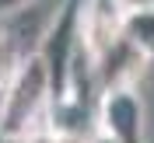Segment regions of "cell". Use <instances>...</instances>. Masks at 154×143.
I'll return each instance as SVG.
<instances>
[{
	"label": "cell",
	"mask_w": 154,
	"mask_h": 143,
	"mask_svg": "<svg viewBox=\"0 0 154 143\" xmlns=\"http://www.w3.org/2000/svg\"><path fill=\"white\" fill-rule=\"evenodd\" d=\"M49 105H53L49 67L38 52H28V56H21L18 70L0 91V133L7 140H21L28 129L46 122Z\"/></svg>",
	"instance_id": "obj_1"
},
{
	"label": "cell",
	"mask_w": 154,
	"mask_h": 143,
	"mask_svg": "<svg viewBox=\"0 0 154 143\" xmlns=\"http://www.w3.org/2000/svg\"><path fill=\"white\" fill-rule=\"evenodd\" d=\"M95 129L105 133V136H112L116 143H144L147 119H144V101L137 94V84L98 91Z\"/></svg>",
	"instance_id": "obj_2"
},
{
	"label": "cell",
	"mask_w": 154,
	"mask_h": 143,
	"mask_svg": "<svg viewBox=\"0 0 154 143\" xmlns=\"http://www.w3.org/2000/svg\"><path fill=\"white\" fill-rule=\"evenodd\" d=\"M147 63H151V59L119 35L112 46H109L102 56H95V63H91L98 91H105V87H123V84H137V77L144 73Z\"/></svg>",
	"instance_id": "obj_3"
},
{
	"label": "cell",
	"mask_w": 154,
	"mask_h": 143,
	"mask_svg": "<svg viewBox=\"0 0 154 143\" xmlns=\"http://www.w3.org/2000/svg\"><path fill=\"white\" fill-rule=\"evenodd\" d=\"M123 38L154 63V7L123 10Z\"/></svg>",
	"instance_id": "obj_4"
},
{
	"label": "cell",
	"mask_w": 154,
	"mask_h": 143,
	"mask_svg": "<svg viewBox=\"0 0 154 143\" xmlns=\"http://www.w3.org/2000/svg\"><path fill=\"white\" fill-rule=\"evenodd\" d=\"M88 140H91V133H70V129H56L49 122H38L21 140H11V143H88Z\"/></svg>",
	"instance_id": "obj_5"
},
{
	"label": "cell",
	"mask_w": 154,
	"mask_h": 143,
	"mask_svg": "<svg viewBox=\"0 0 154 143\" xmlns=\"http://www.w3.org/2000/svg\"><path fill=\"white\" fill-rule=\"evenodd\" d=\"M18 63H21V49H18V42H14V35L0 31V91H4V84L11 80V73L18 70Z\"/></svg>",
	"instance_id": "obj_6"
},
{
	"label": "cell",
	"mask_w": 154,
	"mask_h": 143,
	"mask_svg": "<svg viewBox=\"0 0 154 143\" xmlns=\"http://www.w3.org/2000/svg\"><path fill=\"white\" fill-rule=\"evenodd\" d=\"M35 0H0V18H11V14H18V10L32 7Z\"/></svg>",
	"instance_id": "obj_7"
},
{
	"label": "cell",
	"mask_w": 154,
	"mask_h": 143,
	"mask_svg": "<svg viewBox=\"0 0 154 143\" xmlns=\"http://www.w3.org/2000/svg\"><path fill=\"white\" fill-rule=\"evenodd\" d=\"M119 10H144V7H154V0H116Z\"/></svg>",
	"instance_id": "obj_8"
},
{
	"label": "cell",
	"mask_w": 154,
	"mask_h": 143,
	"mask_svg": "<svg viewBox=\"0 0 154 143\" xmlns=\"http://www.w3.org/2000/svg\"><path fill=\"white\" fill-rule=\"evenodd\" d=\"M0 143H11V140H7V136H4V133H0Z\"/></svg>",
	"instance_id": "obj_9"
}]
</instances>
